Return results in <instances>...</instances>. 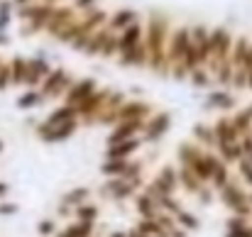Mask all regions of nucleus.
I'll return each mask as SVG.
<instances>
[{
	"label": "nucleus",
	"mask_w": 252,
	"mask_h": 237,
	"mask_svg": "<svg viewBox=\"0 0 252 237\" xmlns=\"http://www.w3.org/2000/svg\"><path fill=\"white\" fill-rule=\"evenodd\" d=\"M142 188V176H115L108 178V183L103 186V196L113 198V201H127L132 198L137 191Z\"/></svg>",
	"instance_id": "nucleus-1"
},
{
	"label": "nucleus",
	"mask_w": 252,
	"mask_h": 237,
	"mask_svg": "<svg viewBox=\"0 0 252 237\" xmlns=\"http://www.w3.org/2000/svg\"><path fill=\"white\" fill-rule=\"evenodd\" d=\"M220 198H223V203L230 208V213L243 215V218H250V213H252L250 193H245V188H240L235 181H228V183L220 188Z\"/></svg>",
	"instance_id": "nucleus-2"
},
{
	"label": "nucleus",
	"mask_w": 252,
	"mask_h": 237,
	"mask_svg": "<svg viewBox=\"0 0 252 237\" xmlns=\"http://www.w3.org/2000/svg\"><path fill=\"white\" fill-rule=\"evenodd\" d=\"M76 130H79V120L74 118V120H66V122L54 125V127L39 125V127H37V135H39L44 142H64V140H69Z\"/></svg>",
	"instance_id": "nucleus-3"
},
{
	"label": "nucleus",
	"mask_w": 252,
	"mask_h": 237,
	"mask_svg": "<svg viewBox=\"0 0 252 237\" xmlns=\"http://www.w3.org/2000/svg\"><path fill=\"white\" fill-rule=\"evenodd\" d=\"M171 127V118H169L167 113H159V115H155L150 122H145V142H159L164 135H167V130Z\"/></svg>",
	"instance_id": "nucleus-4"
},
{
	"label": "nucleus",
	"mask_w": 252,
	"mask_h": 237,
	"mask_svg": "<svg viewBox=\"0 0 252 237\" xmlns=\"http://www.w3.org/2000/svg\"><path fill=\"white\" fill-rule=\"evenodd\" d=\"M157 193H162V196H174V191H176V186H179V176H176V169H171V166H164L159 174H157V178L150 183Z\"/></svg>",
	"instance_id": "nucleus-5"
},
{
	"label": "nucleus",
	"mask_w": 252,
	"mask_h": 237,
	"mask_svg": "<svg viewBox=\"0 0 252 237\" xmlns=\"http://www.w3.org/2000/svg\"><path fill=\"white\" fill-rule=\"evenodd\" d=\"M140 137H132V140H125V142H118V145H110L105 159H130L137 149H140Z\"/></svg>",
	"instance_id": "nucleus-6"
},
{
	"label": "nucleus",
	"mask_w": 252,
	"mask_h": 237,
	"mask_svg": "<svg viewBox=\"0 0 252 237\" xmlns=\"http://www.w3.org/2000/svg\"><path fill=\"white\" fill-rule=\"evenodd\" d=\"M66 88H69V76L62 74V71H57V74H47L44 86H42L39 93L47 98V95H59V93H64Z\"/></svg>",
	"instance_id": "nucleus-7"
},
{
	"label": "nucleus",
	"mask_w": 252,
	"mask_h": 237,
	"mask_svg": "<svg viewBox=\"0 0 252 237\" xmlns=\"http://www.w3.org/2000/svg\"><path fill=\"white\" fill-rule=\"evenodd\" d=\"M91 93H95V83L91 79L86 81H79V83H74V88L69 90V95H66V105H71V108H76V105H81L86 98L91 95Z\"/></svg>",
	"instance_id": "nucleus-8"
},
{
	"label": "nucleus",
	"mask_w": 252,
	"mask_h": 237,
	"mask_svg": "<svg viewBox=\"0 0 252 237\" xmlns=\"http://www.w3.org/2000/svg\"><path fill=\"white\" fill-rule=\"evenodd\" d=\"M135 206H137V213H140V218H157L162 210H159V206H157V201L147 193V191H142V193H137L135 196Z\"/></svg>",
	"instance_id": "nucleus-9"
},
{
	"label": "nucleus",
	"mask_w": 252,
	"mask_h": 237,
	"mask_svg": "<svg viewBox=\"0 0 252 237\" xmlns=\"http://www.w3.org/2000/svg\"><path fill=\"white\" fill-rule=\"evenodd\" d=\"M74 118H79L76 110H74L71 105H62V108L52 110L49 118H47L42 125H44V127H54V125H62V122H66V120H74Z\"/></svg>",
	"instance_id": "nucleus-10"
},
{
	"label": "nucleus",
	"mask_w": 252,
	"mask_h": 237,
	"mask_svg": "<svg viewBox=\"0 0 252 237\" xmlns=\"http://www.w3.org/2000/svg\"><path fill=\"white\" fill-rule=\"evenodd\" d=\"M130 166V159H105L100 164V171L108 176V178H115V176H123Z\"/></svg>",
	"instance_id": "nucleus-11"
},
{
	"label": "nucleus",
	"mask_w": 252,
	"mask_h": 237,
	"mask_svg": "<svg viewBox=\"0 0 252 237\" xmlns=\"http://www.w3.org/2000/svg\"><path fill=\"white\" fill-rule=\"evenodd\" d=\"M189 47H191V37H189V32L181 30V32L174 37V42H171V59H186Z\"/></svg>",
	"instance_id": "nucleus-12"
},
{
	"label": "nucleus",
	"mask_w": 252,
	"mask_h": 237,
	"mask_svg": "<svg viewBox=\"0 0 252 237\" xmlns=\"http://www.w3.org/2000/svg\"><path fill=\"white\" fill-rule=\"evenodd\" d=\"M74 215H76V220H79V223L95 225V223H98V218H100V210H98V206L84 203V206H79V208L74 210Z\"/></svg>",
	"instance_id": "nucleus-13"
},
{
	"label": "nucleus",
	"mask_w": 252,
	"mask_h": 237,
	"mask_svg": "<svg viewBox=\"0 0 252 237\" xmlns=\"http://www.w3.org/2000/svg\"><path fill=\"white\" fill-rule=\"evenodd\" d=\"M88 193H91V191H88L86 186H79V188H71V191H69V193H66V196L62 198V203H66L69 208H74V210H76L79 206H84L86 201H88Z\"/></svg>",
	"instance_id": "nucleus-14"
},
{
	"label": "nucleus",
	"mask_w": 252,
	"mask_h": 237,
	"mask_svg": "<svg viewBox=\"0 0 252 237\" xmlns=\"http://www.w3.org/2000/svg\"><path fill=\"white\" fill-rule=\"evenodd\" d=\"M93 233V225H86V223H71V225H66L62 233H57L54 237H91Z\"/></svg>",
	"instance_id": "nucleus-15"
},
{
	"label": "nucleus",
	"mask_w": 252,
	"mask_h": 237,
	"mask_svg": "<svg viewBox=\"0 0 252 237\" xmlns=\"http://www.w3.org/2000/svg\"><path fill=\"white\" fill-rule=\"evenodd\" d=\"M233 127H235V132L243 137V135H248V132H252V113H250V108L248 110H243V113H238L233 120Z\"/></svg>",
	"instance_id": "nucleus-16"
},
{
	"label": "nucleus",
	"mask_w": 252,
	"mask_h": 237,
	"mask_svg": "<svg viewBox=\"0 0 252 237\" xmlns=\"http://www.w3.org/2000/svg\"><path fill=\"white\" fill-rule=\"evenodd\" d=\"M174 223H176V225H181L184 230H198V225H201V223H198V218H196L193 213L184 210V208L174 215Z\"/></svg>",
	"instance_id": "nucleus-17"
},
{
	"label": "nucleus",
	"mask_w": 252,
	"mask_h": 237,
	"mask_svg": "<svg viewBox=\"0 0 252 237\" xmlns=\"http://www.w3.org/2000/svg\"><path fill=\"white\" fill-rule=\"evenodd\" d=\"M42 100H44V95H42L39 90H27L25 95H20V98H17V108L30 110V108H37Z\"/></svg>",
	"instance_id": "nucleus-18"
},
{
	"label": "nucleus",
	"mask_w": 252,
	"mask_h": 237,
	"mask_svg": "<svg viewBox=\"0 0 252 237\" xmlns=\"http://www.w3.org/2000/svg\"><path fill=\"white\" fill-rule=\"evenodd\" d=\"M196 140L201 142V145H206V147H216V132H213V127L211 125H196Z\"/></svg>",
	"instance_id": "nucleus-19"
},
{
	"label": "nucleus",
	"mask_w": 252,
	"mask_h": 237,
	"mask_svg": "<svg viewBox=\"0 0 252 237\" xmlns=\"http://www.w3.org/2000/svg\"><path fill=\"white\" fill-rule=\"evenodd\" d=\"M208 105H211V108H230V105H233V98L225 95V93H213V95L208 98Z\"/></svg>",
	"instance_id": "nucleus-20"
},
{
	"label": "nucleus",
	"mask_w": 252,
	"mask_h": 237,
	"mask_svg": "<svg viewBox=\"0 0 252 237\" xmlns=\"http://www.w3.org/2000/svg\"><path fill=\"white\" fill-rule=\"evenodd\" d=\"M238 169H240L243 181L252 188V159H240V161H238Z\"/></svg>",
	"instance_id": "nucleus-21"
},
{
	"label": "nucleus",
	"mask_w": 252,
	"mask_h": 237,
	"mask_svg": "<svg viewBox=\"0 0 252 237\" xmlns=\"http://www.w3.org/2000/svg\"><path fill=\"white\" fill-rule=\"evenodd\" d=\"M37 233L42 237H52L54 233H57V223L52 220V218H47V220H42L39 225H37Z\"/></svg>",
	"instance_id": "nucleus-22"
},
{
	"label": "nucleus",
	"mask_w": 252,
	"mask_h": 237,
	"mask_svg": "<svg viewBox=\"0 0 252 237\" xmlns=\"http://www.w3.org/2000/svg\"><path fill=\"white\" fill-rule=\"evenodd\" d=\"M240 149H243V159H252V132L240 137Z\"/></svg>",
	"instance_id": "nucleus-23"
},
{
	"label": "nucleus",
	"mask_w": 252,
	"mask_h": 237,
	"mask_svg": "<svg viewBox=\"0 0 252 237\" xmlns=\"http://www.w3.org/2000/svg\"><path fill=\"white\" fill-rule=\"evenodd\" d=\"M132 20H135V15H132V12H120V15L113 20V25H115V27H127Z\"/></svg>",
	"instance_id": "nucleus-24"
},
{
	"label": "nucleus",
	"mask_w": 252,
	"mask_h": 237,
	"mask_svg": "<svg viewBox=\"0 0 252 237\" xmlns=\"http://www.w3.org/2000/svg\"><path fill=\"white\" fill-rule=\"evenodd\" d=\"M193 83H196V86H206V83H208L206 74H203V71H193Z\"/></svg>",
	"instance_id": "nucleus-25"
},
{
	"label": "nucleus",
	"mask_w": 252,
	"mask_h": 237,
	"mask_svg": "<svg viewBox=\"0 0 252 237\" xmlns=\"http://www.w3.org/2000/svg\"><path fill=\"white\" fill-rule=\"evenodd\" d=\"M15 210H17V206H12V203L0 206V213H2V215H10V213H15Z\"/></svg>",
	"instance_id": "nucleus-26"
},
{
	"label": "nucleus",
	"mask_w": 252,
	"mask_h": 237,
	"mask_svg": "<svg viewBox=\"0 0 252 237\" xmlns=\"http://www.w3.org/2000/svg\"><path fill=\"white\" fill-rule=\"evenodd\" d=\"M225 237H233V235H228V233H225Z\"/></svg>",
	"instance_id": "nucleus-27"
}]
</instances>
